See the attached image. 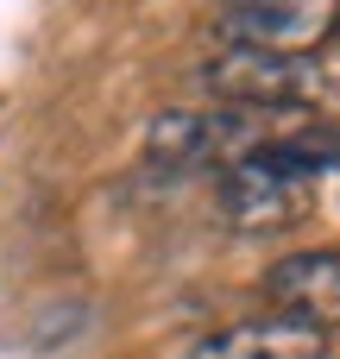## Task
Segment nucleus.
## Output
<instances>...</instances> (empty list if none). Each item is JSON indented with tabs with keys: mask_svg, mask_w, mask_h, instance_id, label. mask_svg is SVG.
<instances>
[{
	"mask_svg": "<svg viewBox=\"0 0 340 359\" xmlns=\"http://www.w3.org/2000/svg\"><path fill=\"white\" fill-rule=\"evenodd\" d=\"M259 139L246 107H164L145 126V158L158 170H227Z\"/></svg>",
	"mask_w": 340,
	"mask_h": 359,
	"instance_id": "nucleus-1",
	"label": "nucleus"
},
{
	"mask_svg": "<svg viewBox=\"0 0 340 359\" xmlns=\"http://www.w3.org/2000/svg\"><path fill=\"white\" fill-rule=\"evenodd\" d=\"M309 202H315V183L297 177V170H284V164L265 151V139H259L240 164L221 170V215H227L233 233H278V227L303 221Z\"/></svg>",
	"mask_w": 340,
	"mask_h": 359,
	"instance_id": "nucleus-2",
	"label": "nucleus"
},
{
	"mask_svg": "<svg viewBox=\"0 0 340 359\" xmlns=\"http://www.w3.org/2000/svg\"><path fill=\"white\" fill-rule=\"evenodd\" d=\"M202 82L227 101V107H303L322 95V76L309 57H278V50H252V44H227L221 57H208Z\"/></svg>",
	"mask_w": 340,
	"mask_h": 359,
	"instance_id": "nucleus-3",
	"label": "nucleus"
},
{
	"mask_svg": "<svg viewBox=\"0 0 340 359\" xmlns=\"http://www.w3.org/2000/svg\"><path fill=\"white\" fill-rule=\"evenodd\" d=\"M227 38L278 57L315 50L328 32H340V0H227Z\"/></svg>",
	"mask_w": 340,
	"mask_h": 359,
	"instance_id": "nucleus-4",
	"label": "nucleus"
},
{
	"mask_svg": "<svg viewBox=\"0 0 340 359\" xmlns=\"http://www.w3.org/2000/svg\"><path fill=\"white\" fill-rule=\"evenodd\" d=\"M265 303L284 316V322H303L315 334L340 328V252L328 246H309V252H290L265 271Z\"/></svg>",
	"mask_w": 340,
	"mask_h": 359,
	"instance_id": "nucleus-5",
	"label": "nucleus"
},
{
	"mask_svg": "<svg viewBox=\"0 0 340 359\" xmlns=\"http://www.w3.org/2000/svg\"><path fill=\"white\" fill-rule=\"evenodd\" d=\"M196 359H328V334L271 316V322H246V328L215 334Z\"/></svg>",
	"mask_w": 340,
	"mask_h": 359,
	"instance_id": "nucleus-6",
	"label": "nucleus"
}]
</instances>
